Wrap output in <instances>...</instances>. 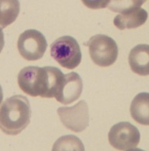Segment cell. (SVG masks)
<instances>
[{
    "instance_id": "obj_1",
    "label": "cell",
    "mask_w": 149,
    "mask_h": 151,
    "mask_svg": "<svg viewBox=\"0 0 149 151\" xmlns=\"http://www.w3.org/2000/svg\"><path fill=\"white\" fill-rule=\"evenodd\" d=\"M60 69L52 66H27L17 75L20 89L31 96L51 99L59 91L64 77Z\"/></svg>"
},
{
    "instance_id": "obj_2",
    "label": "cell",
    "mask_w": 149,
    "mask_h": 151,
    "mask_svg": "<svg viewBox=\"0 0 149 151\" xmlns=\"http://www.w3.org/2000/svg\"><path fill=\"white\" fill-rule=\"evenodd\" d=\"M31 113L26 96L17 95L7 99L0 107V129L8 135L20 134L30 124Z\"/></svg>"
},
{
    "instance_id": "obj_3",
    "label": "cell",
    "mask_w": 149,
    "mask_h": 151,
    "mask_svg": "<svg viewBox=\"0 0 149 151\" xmlns=\"http://www.w3.org/2000/svg\"><path fill=\"white\" fill-rule=\"evenodd\" d=\"M50 55L61 66L68 70L78 67L82 57L78 41L68 35L58 38L52 43Z\"/></svg>"
},
{
    "instance_id": "obj_4",
    "label": "cell",
    "mask_w": 149,
    "mask_h": 151,
    "mask_svg": "<svg viewBox=\"0 0 149 151\" xmlns=\"http://www.w3.org/2000/svg\"><path fill=\"white\" fill-rule=\"evenodd\" d=\"M90 56L96 65L108 67L115 62L118 55V47L113 39L106 35H94L87 42Z\"/></svg>"
},
{
    "instance_id": "obj_5",
    "label": "cell",
    "mask_w": 149,
    "mask_h": 151,
    "mask_svg": "<svg viewBox=\"0 0 149 151\" xmlns=\"http://www.w3.org/2000/svg\"><path fill=\"white\" fill-rule=\"evenodd\" d=\"M17 45L21 57L31 61L42 58L48 46L43 34L35 29L23 32L18 38Z\"/></svg>"
},
{
    "instance_id": "obj_6",
    "label": "cell",
    "mask_w": 149,
    "mask_h": 151,
    "mask_svg": "<svg viewBox=\"0 0 149 151\" xmlns=\"http://www.w3.org/2000/svg\"><path fill=\"white\" fill-rule=\"evenodd\" d=\"M108 138L114 148L125 150L137 146L140 141V133L138 129L132 124L121 122L111 127Z\"/></svg>"
},
{
    "instance_id": "obj_7",
    "label": "cell",
    "mask_w": 149,
    "mask_h": 151,
    "mask_svg": "<svg viewBox=\"0 0 149 151\" xmlns=\"http://www.w3.org/2000/svg\"><path fill=\"white\" fill-rule=\"evenodd\" d=\"M57 112L64 126L75 132H80L89 126V107L85 100L71 107H61Z\"/></svg>"
},
{
    "instance_id": "obj_8",
    "label": "cell",
    "mask_w": 149,
    "mask_h": 151,
    "mask_svg": "<svg viewBox=\"0 0 149 151\" xmlns=\"http://www.w3.org/2000/svg\"><path fill=\"white\" fill-rule=\"evenodd\" d=\"M83 81L76 72H71L64 75L55 98L57 102L67 105L77 100L83 91Z\"/></svg>"
},
{
    "instance_id": "obj_9",
    "label": "cell",
    "mask_w": 149,
    "mask_h": 151,
    "mask_svg": "<svg viewBox=\"0 0 149 151\" xmlns=\"http://www.w3.org/2000/svg\"><path fill=\"white\" fill-rule=\"evenodd\" d=\"M148 18V13L141 7H135L116 16L114 24L119 30L131 29L143 25Z\"/></svg>"
},
{
    "instance_id": "obj_10",
    "label": "cell",
    "mask_w": 149,
    "mask_h": 151,
    "mask_svg": "<svg viewBox=\"0 0 149 151\" xmlns=\"http://www.w3.org/2000/svg\"><path fill=\"white\" fill-rule=\"evenodd\" d=\"M129 65L134 73L141 76L149 75V45L141 44L134 47L129 55Z\"/></svg>"
},
{
    "instance_id": "obj_11",
    "label": "cell",
    "mask_w": 149,
    "mask_h": 151,
    "mask_svg": "<svg viewBox=\"0 0 149 151\" xmlns=\"http://www.w3.org/2000/svg\"><path fill=\"white\" fill-rule=\"evenodd\" d=\"M130 114L138 124L149 125V93L137 94L130 105Z\"/></svg>"
},
{
    "instance_id": "obj_12",
    "label": "cell",
    "mask_w": 149,
    "mask_h": 151,
    "mask_svg": "<svg viewBox=\"0 0 149 151\" xmlns=\"http://www.w3.org/2000/svg\"><path fill=\"white\" fill-rule=\"evenodd\" d=\"M20 11L18 1H0V27L2 29L16 21Z\"/></svg>"
},
{
    "instance_id": "obj_13",
    "label": "cell",
    "mask_w": 149,
    "mask_h": 151,
    "mask_svg": "<svg viewBox=\"0 0 149 151\" xmlns=\"http://www.w3.org/2000/svg\"><path fill=\"white\" fill-rule=\"evenodd\" d=\"M52 151H85L81 140L74 135H65L58 138Z\"/></svg>"
},
{
    "instance_id": "obj_14",
    "label": "cell",
    "mask_w": 149,
    "mask_h": 151,
    "mask_svg": "<svg viewBox=\"0 0 149 151\" xmlns=\"http://www.w3.org/2000/svg\"><path fill=\"white\" fill-rule=\"evenodd\" d=\"M145 1H110L108 6L111 10L121 14L126 10L135 7H140Z\"/></svg>"
},
{
    "instance_id": "obj_15",
    "label": "cell",
    "mask_w": 149,
    "mask_h": 151,
    "mask_svg": "<svg viewBox=\"0 0 149 151\" xmlns=\"http://www.w3.org/2000/svg\"><path fill=\"white\" fill-rule=\"evenodd\" d=\"M5 45V39H4V34L2 30V28L0 27V53L1 52L2 50Z\"/></svg>"
},
{
    "instance_id": "obj_16",
    "label": "cell",
    "mask_w": 149,
    "mask_h": 151,
    "mask_svg": "<svg viewBox=\"0 0 149 151\" xmlns=\"http://www.w3.org/2000/svg\"><path fill=\"white\" fill-rule=\"evenodd\" d=\"M3 99V89L1 85H0V104H1Z\"/></svg>"
},
{
    "instance_id": "obj_17",
    "label": "cell",
    "mask_w": 149,
    "mask_h": 151,
    "mask_svg": "<svg viewBox=\"0 0 149 151\" xmlns=\"http://www.w3.org/2000/svg\"><path fill=\"white\" fill-rule=\"evenodd\" d=\"M126 151H145V150L141 149H129Z\"/></svg>"
}]
</instances>
